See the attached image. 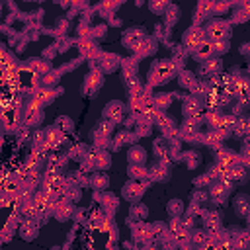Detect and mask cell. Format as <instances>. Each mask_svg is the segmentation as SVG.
I'll return each mask as SVG.
<instances>
[{
  "mask_svg": "<svg viewBox=\"0 0 250 250\" xmlns=\"http://www.w3.org/2000/svg\"><path fill=\"white\" fill-rule=\"evenodd\" d=\"M158 49V41L152 37V35H146L145 41L139 45V49L135 51V57L137 59H146V57H152Z\"/></svg>",
  "mask_w": 250,
  "mask_h": 250,
  "instance_id": "28",
  "label": "cell"
},
{
  "mask_svg": "<svg viewBox=\"0 0 250 250\" xmlns=\"http://www.w3.org/2000/svg\"><path fill=\"white\" fill-rule=\"evenodd\" d=\"M80 62H82V59H72V61H68L66 64H62V66L59 68V72H61V74H64V72H70V70H74L76 66H80Z\"/></svg>",
  "mask_w": 250,
  "mask_h": 250,
  "instance_id": "57",
  "label": "cell"
},
{
  "mask_svg": "<svg viewBox=\"0 0 250 250\" xmlns=\"http://www.w3.org/2000/svg\"><path fill=\"white\" fill-rule=\"evenodd\" d=\"M145 37H146L145 27H129V29H125L123 35H121V43H123L125 47H129V49L135 53V51L139 49V45L145 41Z\"/></svg>",
  "mask_w": 250,
  "mask_h": 250,
  "instance_id": "16",
  "label": "cell"
},
{
  "mask_svg": "<svg viewBox=\"0 0 250 250\" xmlns=\"http://www.w3.org/2000/svg\"><path fill=\"white\" fill-rule=\"evenodd\" d=\"M197 82H199V78H197V74H195V72L186 70V68L178 72V84H180V88L188 90V94H191V92H193V88L197 86Z\"/></svg>",
  "mask_w": 250,
  "mask_h": 250,
  "instance_id": "31",
  "label": "cell"
},
{
  "mask_svg": "<svg viewBox=\"0 0 250 250\" xmlns=\"http://www.w3.org/2000/svg\"><path fill=\"white\" fill-rule=\"evenodd\" d=\"M107 31V25L105 23H98V25H92V31H90V39H102Z\"/></svg>",
  "mask_w": 250,
  "mask_h": 250,
  "instance_id": "54",
  "label": "cell"
},
{
  "mask_svg": "<svg viewBox=\"0 0 250 250\" xmlns=\"http://www.w3.org/2000/svg\"><path fill=\"white\" fill-rule=\"evenodd\" d=\"M39 227H41V221L37 219H23L21 225L18 227V232L23 240H35L37 238V232H39Z\"/></svg>",
  "mask_w": 250,
  "mask_h": 250,
  "instance_id": "21",
  "label": "cell"
},
{
  "mask_svg": "<svg viewBox=\"0 0 250 250\" xmlns=\"http://www.w3.org/2000/svg\"><path fill=\"white\" fill-rule=\"evenodd\" d=\"M230 250H250V230L230 227Z\"/></svg>",
  "mask_w": 250,
  "mask_h": 250,
  "instance_id": "15",
  "label": "cell"
},
{
  "mask_svg": "<svg viewBox=\"0 0 250 250\" xmlns=\"http://www.w3.org/2000/svg\"><path fill=\"white\" fill-rule=\"evenodd\" d=\"M240 53L248 59V62H250V41H246V43H242V47H240Z\"/></svg>",
  "mask_w": 250,
  "mask_h": 250,
  "instance_id": "60",
  "label": "cell"
},
{
  "mask_svg": "<svg viewBox=\"0 0 250 250\" xmlns=\"http://www.w3.org/2000/svg\"><path fill=\"white\" fill-rule=\"evenodd\" d=\"M211 184H213V180H211L207 174H199V176L193 178V188H195V189H205V188L209 189Z\"/></svg>",
  "mask_w": 250,
  "mask_h": 250,
  "instance_id": "52",
  "label": "cell"
},
{
  "mask_svg": "<svg viewBox=\"0 0 250 250\" xmlns=\"http://www.w3.org/2000/svg\"><path fill=\"white\" fill-rule=\"evenodd\" d=\"M168 2H150L148 4V8H150V12L152 14H156V16H164V12L168 10Z\"/></svg>",
  "mask_w": 250,
  "mask_h": 250,
  "instance_id": "55",
  "label": "cell"
},
{
  "mask_svg": "<svg viewBox=\"0 0 250 250\" xmlns=\"http://www.w3.org/2000/svg\"><path fill=\"white\" fill-rule=\"evenodd\" d=\"M242 10H244V14H246L248 20H250V4H242Z\"/></svg>",
  "mask_w": 250,
  "mask_h": 250,
  "instance_id": "62",
  "label": "cell"
},
{
  "mask_svg": "<svg viewBox=\"0 0 250 250\" xmlns=\"http://www.w3.org/2000/svg\"><path fill=\"white\" fill-rule=\"evenodd\" d=\"M166 211H168L170 219H172V217H184V213H186V203H184L182 199L174 197V199H170V201H168Z\"/></svg>",
  "mask_w": 250,
  "mask_h": 250,
  "instance_id": "45",
  "label": "cell"
},
{
  "mask_svg": "<svg viewBox=\"0 0 250 250\" xmlns=\"http://www.w3.org/2000/svg\"><path fill=\"white\" fill-rule=\"evenodd\" d=\"M121 57L119 55H115V53H102L100 55V59L98 61H92L90 62V70H102L104 74H107V72H115L119 66H121Z\"/></svg>",
  "mask_w": 250,
  "mask_h": 250,
  "instance_id": "9",
  "label": "cell"
},
{
  "mask_svg": "<svg viewBox=\"0 0 250 250\" xmlns=\"http://www.w3.org/2000/svg\"><path fill=\"white\" fill-rule=\"evenodd\" d=\"M213 49H215V57L217 55H223L229 51V41H221V43H213Z\"/></svg>",
  "mask_w": 250,
  "mask_h": 250,
  "instance_id": "59",
  "label": "cell"
},
{
  "mask_svg": "<svg viewBox=\"0 0 250 250\" xmlns=\"http://www.w3.org/2000/svg\"><path fill=\"white\" fill-rule=\"evenodd\" d=\"M180 14H182V12H180V8H178L176 4H170V6H168V10L164 12V21H162V23H164L168 29H172V27L178 23Z\"/></svg>",
  "mask_w": 250,
  "mask_h": 250,
  "instance_id": "43",
  "label": "cell"
},
{
  "mask_svg": "<svg viewBox=\"0 0 250 250\" xmlns=\"http://www.w3.org/2000/svg\"><path fill=\"white\" fill-rule=\"evenodd\" d=\"M90 145H86V143H72L70 146H68V158L70 160H78V162H82L84 160V156L90 152Z\"/></svg>",
  "mask_w": 250,
  "mask_h": 250,
  "instance_id": "35",
  "label": "cell"
},
{
  "mask_svg": "<svg viewBox=\"0 0 250 250\" xmlns=\"http://www.w3.org/2000/svg\"><path fill=\"white\" fill-rule=\"evenodd\" d=\"M232 209L238 217L246 219L250 215V195L248 193H236L232 199Z\"/></svg>",
  "mask_w": 250,
  "mask_h": 250,
  "instance_id": "27",
  "label": "cell"
},
{
  "mask_svg": "<svg viewBox=\"0 0 250 250\" xmlns=\"http://www.w3.org/2000/svg\"><path fill=\"white\" fill-rule=\"evenodd\" d=\"M92 133L98 135V137H104V139H111L113 133H115V123H111V121H107V119H102V121L92 129Z\"/></svg>",
  "mask_w": 250,
  "mask_h": 250,
  "instance_id": "42",
  "label": "cell"
},
{
  "mask_svg": "<svg viewBox=\"0 0 250 250\" xmlns=\"http://www.w3.org/2000/svg\"><path fill=\"white\" fill-rule=\"evenodd\" d=\"M96 199H98V203L102 205V211L111 219L113 213H115L117 207H119V197L113 195L111 191H100V193H96Z\"/></svg>",
  "mask_w": 250,
  "mask_h": 250,
  "instance_id": "19",
  "label": "cell"
},
{
  "mask_svg": "<svg viewBox=\"0 0 250 250\" xmlns=\"http://www.w3.org/2000/svg\"><path fill=\"white\" fill-rule=\"evenodd\" d=\"M43 117H45L43 105H39L35 100H31L29 104H25L23 109H21V123H23L25 127H29V129L39 127V125L43 123Z\"/></svg>",
  "mask_w": 250,
  "mask_h": 250,
  "instance_id": "4",
  "label": "cell"
},
{
  "mask_svg": "<svg viewBox=\"0 0 250 250\" xmlns=\"http://www.w3.org/2000/svg\"><path fill=\"white\" fill-rule=\"evenodd\" d=\"M174 98H176V94H172V92H156V94H152V107L158 111H166L172 105Z\"/></svg>",
  "mask_w": 250,
  "mask_h": 250,
  "instance_id": "33",
  "label": "cell"
},
{
  "mask_svg": "<svg viewBox=\"0 0 250 250\" xmlns=\"http://www.w3.org/2000/svg\"><path fill=\"white\" fill-rule=\"evenodd\" d=\"M127 111H129V107L121 100H111L104 107V119H107V121H111L115 125H121L127 119Z\"/></svg>",
  "mask_w": 250,
  "mask_h": 250,
  "instance_id": "7",
  "label": "cell"
},
{
  "mask_svg": "<svg viewBox=\"0 0 250 250\" xmlns=\"http://www.w3.org/2000/svg\"><path fill=\"white\" fill-rule=\"evenodd\" d=\"M107 21H109V25H113V27H117V25H121V20H119V18H115V16H111V18H107Z\"/></svg>",
  "mask_w": 250,
  "mask_h": 250,
  "instance_id": "61",
  "label": "cell"
},
{
  "mask_svg": "<svg viewBox=\"0 0 250 250\" xmlns=\"http://www.w3.org/2000/svg\"><path fill=\"white\" fill-rule=\"evenodd\" d=\"M189 205H195V207H203L207 201H209V191L207 189H193L191 191V197H189Z\"/></svg>",
  "mask_w": 250,
  "mask_h": 250,
  "instance_id": "49",
  "label": "cell"
},
{
  "mask_svg": "<svg viewBox=\"0 0 250 250\" xmlns=\"http://www.w3.org/2000/svg\"><path fill=\"white\" fill-rule=\"evenodd\" d=\"M180 160H182L189 170H195V168L201 164V156H199L197 150H184L182 156H180Z\"/></svg>",
  "mask_w": 250,
  "mask_h": 250,
  "instance_id": "44",
  "label": "cell"
},
{
  "mask_svg": "<svg viewBox=\"0 0 250 250\" xmlns=\"http://www.w3.org/2000/svg\"><path fill=\"white\" fill-rule=\"evenodd\" d=\"M121 72H123V80L137 78V76H139V59H137L135 55L123 59V61H121Z\"/></svg>",
  "mask_w": 250,
  "mask_h": 250,
  "instance_id": "32",
  "label": "cell"
},
{
  "mask_svg": "<svg viewBox=\"0 0 250 250\" xmlns=\"http://www.w3.org/2000/svg\"><path fill=\"white\" fill-rule=\"evenodd\" d=\"M213 16V4L209 2H199L197 8H195V14H193V25H199L203 20L211 18Z\"/></svg>",
  "mask_w": 250,
  "mask_h": 250,
  "instance_id": "37",
  "label": "cell"
},
{
  "mask_svg": "<svg viewBox=\"0 0 250 250\" xmlns=\"http://www.w3.org/2000/svg\"><path fill=\"white\" fill-rule=\"evenodd\" d=\"M203 135V115L201 117H188L180 125V139L188 143H199Z\"/></svg>",
  "mask_w": 250,
  "mask_h": 250,
  "instance_id": "3",
  "label": "cell"
},
{
  "mask_svg": "<svg viewBox=\"0 0 250 250\" xmlns=\"http://www.w3.org/2000/svg\"><path fill=\"white\" fill-rule=\"evenodd\" d=\"M148 217V207L145 205V203H131V207H129V219L133 221V223H141V221H145Z\"/></svg>",
  "mask_w": 250,
  "mask_h": 250,
  "instance_id": "41",
  "label": "cell"
},
{
  "mask_svg": "<svg viewBox=\"0 0 250 250\" xmlns=\"http://www.w3.org/2000/svg\"><path fill=\"white\" fill-rule=\"evenodd\" d=\"M146 160H148V152L143 145L135 143L129 146L127 150V162L129 164H139V166H146Z\"/></svg>",
  "mask_w": 250,
  "mask_h": 250,
  "instance_id": "22",
  "label": "cell"
},
{
  "mask_svg": "<svg viewBox=\"0 0 250 250\" xmlns=\"http://www.w3.org/2000/svg\"><path fill=\"white\" fill-rule=\"evenodd\" d=\"M59 80H61V72H59V68H53L45 76H41V86H45V88H59Z\"/></svg>",
  "mask_w": 250,
  "mask_h": 250,
  "instance_id": "48",
  "label": "cell"
},
{
  "mask_svg": "<svg viewBox=\"0 0 250 250\" xmlns=\"http://www.w3.org/2000/svg\"><path fill=\"white\" fill-rule=\"evenodd\" d=\"M232 135L242 137V139L250 137V115H244V117H238L236 119V125H234V133Z\"/></svg>",
  "mask_w": 250,
  "mask_h": 250,
  "instance_id": "46",
  "label": "cell"
},
{
  "mask_svg": "<svg viewBox=\"0 0 250 250\" xmlns=\"http://www.w3.org/2000/svg\"><path fill=\"white\" fill-rule=\"evenodd\" d=\"M205 104L199 96H193V94H186L182 98V111H184V117H201L205 111Z\"/></svg>",
  "mask_w": 250,
  "mask_h": 250,
  "instance_id": "12",
  "label": "cell"
},
{
  "mask_svg": "<svg viewBox=\"0 0 250 250\" xmlns=\"http://www.w3.org/2000/svg\"><path fill=\"white\" fill-rule=\"evenodd\" d=\"M170 176H172V160H170V156L162 158V160H156L154 164L148 166V182L164 184V182L170 180Z\"/></svg>",
  "mask_w": 250,
  "mask_h": 250,
  "instance_id": "5",
  "label": "cell"
},
{
  "mask_svg": "<svg viewBox=\"0 0 250 250\" xmlns=\"http://www.w3.org/2000/svg\"><path fill=\"white\" fill-rule=\"evenodd\" d=\"M61 94H64V88H45V86H41V88H37V90L31 94V100H35L39 105H49V104H53Z\"/></svg>",
  "mask_w": 250,
  "mask_h": 250,
  "instance_id": "17",
  "label": "cell"
},
{
  "mask_svg": "<svg viewBox=\"0 0 250 250\" xmlns=\"http://www.w3.org/2000/svg\"><path fill=\"white\" fill-rule=\"evenodd\" d=\"M207 191H209V201H213L215 205H221L230 197L232 184L227 180H219V182H213Z\"/></svg>",
  "mask_w": 250,
  "mask_h": 250,
  "instance_id": "13",
  "label": "cell"
},
{
  "mask_svg": "<svg viewBox=\"0 0 250 250\" xmlns=\"http://www.w3.org/2000/svg\"><path fill=\"white\" fill-rule=\"evenodd\" d=\"M150 182H135V180H129L127 184H123L121 188V197L129 203H139L141 197L146 193Z\"/></svg>",
  "mask_w": 250,
  "mask_h": 250,
  "instance_id": "8",
  "label": "cell"
},
{
  "mask_svg": "<svg viewBox=\"0 0 250 250\" xmlns=\"http://www.w3.org/2000/svg\"><path fill=\"white\" fill-rule=\"evenodd\" d=\"M203 229L209 230V232H217L223 229V213L217 211V209H211L205 213L203 217Z\"/></svg>",
  "mask_w": 250,
  "mask_h": 250,
  "instance_id": "26",
  "label": "cell"
},
{
  "mask_svg": "<svg viewBox=\"0 0 250 250\" xmlns=\"http://www.w3.org/2000/svg\"><path fill=\"white\" fill-rule=\"evenodd\" d=\"M90 188L94 191H105L109 188V174L107 172H100V170L92 172L90 174Z\"/></svg>",
  "mask_w": 250,
  "mask_h": 250,
  "instance_id": "34",
  "label": "cell"
},
{
  "mask_svg": "<svg viewBox=\"0 0 250 250\" xmlns=\"http://www.w3.org/2000/svg\"><path fill=\"white\" fill-rule=\"evenodd\" d=\"M221 74H223V61H221V57H213L209 61H203L197 66V78H201V80H211V78L221 76Z\"/></svg>",
  "mask_w": 250,
  "mask_h": 250,
  "instance_id": "11",
  "label": "cell"
},
{
  "mask_svg": "<svg viewBox=\"0 0 250 250\" xmlns=\"http://www.w3.org/2000/svg\"><path fill=\"white\" fill-rule=\"evenodd\" d=\"M207 39H205V27L201 25H191L189 29L184 31L182 35V45L188 49V53L191 55L199 45H203Z\"/></svg>",
  "mask_w": 250,
  "mask_h": 250,
  "instance_id": "6",
  "label": "cell"
},
{
  "mask_svg": "<svg viewBox=\"0 0 250 250\" xmlns=\"http://www.w3.org/2000/svg\"><path fill=\"white\" fill-rule=\"evenodd\" d=\"M104 72L102 70H90L86 76H84V82H82V94L86 96V98H92V96H96L100 90H102V86H104Z\"/></svg>",
  "mask_w": 250,
  "mask_h": 250,
  "instance_id": "10",
  "label": "cell"
},
{
  "mask_svg": "<svg viewBox=\"0 0 250 250\" xmlns=\"http://www.w3.org/2000/svg\"><path fill=\"white\" fill-rule=\"evenodd\" d=\"M215 162H219V164H223V166L230 168V166H234V164H238V162H240V154H236V152H234V150H230V148L221 146V148H217V150H215Z\"/></svg>",
  "mask_w": 250,
  "mask_h": 250,
  "instance_id": "25",
  "label": "cell"
},
{
  "mask_svg": "<svg viewBox=\"0 0 250 250\" xmlns=\"http://www.w3.org/2000/svg\"><path fill=\"white\" fill-rule=\"evenodd\" d=\"M76 41H72V39H68V37H59V39H55V47H57V51L59 53H66L68 49H70V45H74Z\"/></svg>",
  "mask_w": 250,
  "mask_h": 250,
  "instance_id": "53",
  "label": "cell"
},
{
  "mask_svg": "<svg viewBox=\"0 0 250 250\" xmlns=\"http://www.w3.org/2000/svg\"><path fill=\"white\" fill-rule=\"evenodd\" d=\"M191 57L197 61V62H203V61H209V59H213L215 57V49H213V43H209V41H205L203 45H199L193 53H191Z\"/></svg>",
  "mask_w": 250,
  "mask_h": 250,
  "instance_id": "36",
  "label": "cell"
},
{
  "mask_svg": "<svg viewBox=\"0 0 250 250\" xmlns=\"http://www.w3.org/2000/svg\"><path fill=\"white\" fill-rule=\"evenodd\" d=\"M27 41H29V37L23 33V31H20V33H16V35H12V39H10V43L14 45L12 49L16 51V53H21L23 49H25V45H27Z\"/></svg>",
  "mask_w": 250,
  "mask_h": 250,
  "instance_id": "51",
  "label": "cell"
},
{
  "mask_svg": "<svg viewBox=\"0 0 250 250\" xmlns=\"http://www.w3.org/2000/svg\"><path fill=\"white\" fill-rule=\"evenodd\" d=\"M230 37V23L223 18H213L209 20V23L205 25V39L209 43H221V41H229Z\"/></svg>",
  "mask_w": 250,
  "mask_h": 250,
  "instance_id": "2",
  "label": "cell"
},
{
  "mask_svg": "<svg viewBox=\"0 0 250 250\" xmlns=\"http://www.w3.org/2000/svg\"><path fill=\"white\" fill-rule=\"evenodd\" d=\"M230 21H232V23H244V21H248V16L244 14L242 6H240L238 10H234V14L230 16Z\"/></svg>",
  "mask_w": 250,
  "mask_h": 250,
  "instance_id": "56",
  "label": "cell"
},
{
  "mask_svg": "<svg viewBox=\"0 0 250 250\" xmlns=\"http://www.w3.org/2000/svg\"><path fill=\"white\" fill-rule=\"evenodd\" d=\"M76 49H78V53H80V59H88L90 62L92 61H98L100 59V55L104 53L102 49H100V45L94 41V39H78L76 41Z\"/></svg>",
  "mask_w": 250,
  "mask_h": 250,
  "instance_id": "14",
  "label": "cell"
},
{
  "mask_svg": "<svg viewBox=\"0 0 250 250\" xmlns=\"http://www.w3.org/2000/svg\"><path fill=\"white\" fill-rule=\"evenodd\" d=\"M27 70H31L33 74H37V76H45L49 70H53L51 68V64H49V61H45L43 57H35V59H29V61H25V64H23Z\"/></svg>",
  "mask_w": 250,
  "mask_h": 250,
  "instance_id": "29",
  "label": "cell"
},
{
  "mask_svg": "<svg viewBox=\"0 0 250 250\" xmlns=\"http://www.w3.org/2000/svg\"><path fill=\"white\" fill-rule=\"evenodd\" d=\"M64 141H66V135L61 133L55 125H51V127L45 129V143H47V148H59Z\"/></svg>",
  "mask_w": 250,
  "mask_h": 250,
  "instance_id": "30",
  "label": "cell"
},
{
  "mask_svg": "<svg viewBox=\"0 0 250 250\" xmlns=\"http://www.w3.org/2000/svg\"><path fill=\"white\" fill-rule=\"evenodd\" d=\"M131 234H133V240L139 242V244H148V242L154 240L152 225H146L145 221H141V223H133V227H131Z\"/></svg>",
  "mask_w": 250,
  "mask_h": 250,
  "instance_id": "18",
  "label": "cell"
},
{
  "mask_svg": "<svg viewBox=\"0 0 250 250\" xmlns=\"http://www.w3.org/2000/svg\"><path fill=\"white\" fill-rule=\"evenodd\" d=\"M94 162H96V170H100V172L109 170L111 168V152L109 150H96Z\"/></svg>",
  "mask_w": 250,
  "mask_h": 250,
  "instance_id": "39",
  "label": "cell"
},
{
  "mask_svg": "<svg viewBox=\"0 0 250 250\" xmlns=\"http://www.w3.org/2000/svg\"><path fill=\"white\" fill-rule=\"evenodd\" d=\"M135 141H137V135L133 133V131H129V129H121V131H117L113 137H111V152H117V150H121L125 145H135Z\"/></svg>",
  "mask_w": 250,
  "mask_h": 250,
  "instance_id": "20",
  "label": "cell"
},
{
  "mask_svg": "<svg viewBox=\"0 0 250 250\" xmlns=\"http://www.w3.org/2000/svg\"><path fill=\"white\" fill-rule=\"evenodd\" d=\"M53 215L57 217V221H68L70 217H74V215H76V207H74V203H72V201L57 199Z\"/></svg>",
  "mask_w": 250,
  "mask_h": 250,
  "instance_id": "24",
  "label": "cell"
},
{
  "mask_svg": "<svg viewBox=\"0 0 250 250\" xmlns=\"http://www.w3.org/2000/svg\"><path fill=\"white\" fill-rule=\"evenodd\" d=\"M180 70H184V68L176 61H172V59H158V61H154L150 64L146 82H148V86H162V84L170 82L174 76H178Z\"/></svg>",
  "mask_w": 250,
  "mask_h": 250,
  "instance_id": "1",
  "label": "cell"
},
{
  "mask_svg": "<svg viewBox=\"0 0 250 250\" xmlns=\"http://www.w3.org/2000/svg\"><path fill=\"white\" fill-rule=\"evenodd\" d=\"M55 55H59V51H57L55 43H51V45H49V47H47V49H45V51L41 53V57H43L45 61H49V62H51V61L55 59Z\"/></svg>",
  "mask_w": 250,
  "mask_h": 250,
  "instance_id": "58",
  "label": "cell"
},
{
  "mask_svg": "<svg viewBox=\"0 0 250 250\" xmlns=\"http://www.w3.org/2000/svg\"><path fill=\"white\" fill-rule=\"evenodd\" d=\"M152 150H154L156 160L168 158V156H170V145H168V139H164V137L154 139V141H152Z\"/></svg>",
  "mask_w": 250,
  "mask_h": 250,
  "instance_id": "38",
  "label": "cell"
},
{
  "mask_svg": "<svg viewBox=\"0 0 250 250\" xmlns=\"http://www.w3.org/2000/svg\"><path fill=\"white\" fill-rule=\"evenodd\" d=\"M152 127H154V123H150V121H146V119H139L133 133L137 135V139H139V137H148V135L152 133Z\"/></svg>",
  "mask_w": 250,
  "mask_h": 250,
  "instance_id": "50",
  "label": "cell"
},
{
  "mask_svg": "<svg viewBox=\"0 0 250 250\" xmlns=\"http://www.w3.org/2000/svg\"><path fill=\"white\" fill-rule=\"evenodd\" d=\"M246 96L250 98V78H248V84H246Z\"/></svg>",
  "mask_w": 250,
  "mask_h": 250,
  "instance_id": "63",
  "label": "cell"
},
{
  "mask_svg": "<svg viewBox=\"0 0 250 250\" xmlns=\"http://www.w3.org/2000/svg\"><path fill=\"white\" fill-rule=\"evenodd\" d=\"M248 178H250V168H246L242 162H238V164L229 168V182L232 186H236V184L242 186V184L248 182Z\"/></svg>",
  "mask_w": 250,
  "mask_h": 250,
  "instance_id": "23",
  "label": "cell"
},
{
  "mask_svg": "<svg viewBox=\"0 0 250 250\" xmlns=\"http://www.w3.org/2000/svg\"><path fill=\"white\" fill-rule=\"evenodd\" d=\"M61 133H64V135H68V133H74V121L68 117V115H59L57 119H55V123H53Z\"/></svg>",
  "mask_w": 250,
  "mask_h": 250,
  "instance_id": "47",
  "label": "cell"
},
{
  "mask_svg": "<svg viewBox=\"0 0 250 250\" xmlns=\"http://www.w3.org/2000/svg\"><path fill=\"white\" fill-rule=\"evenodd\" d=\"M53 250H64V248H59V246H55V248H53Z\"/></svg>",
  "mask_w": 250,
  "mask_h": 250,
  "instance_id": "64",
  "label": "cell"
},
{
  "mask_svg": "<svg viewBox=\"0 0 250 250\" xmlns=\"http://www.w3.org/2000/svg\"><path fill=\"white\" fill-rule=\"evenodd\" d=\"M127 176H129V180H135V182H148V166L129 164Z\"/></svg>",
  "mask_w": 250,
  "mask_h": 250,
  "instance_id": "40",
  "label": "cell"
}]
</instances>
